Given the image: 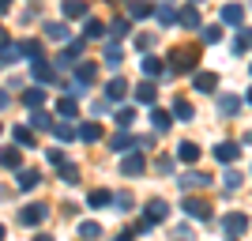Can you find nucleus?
<instances>
[{
	"label": "nucleus",
	"mask_w": 252,
	"mask_h": 241,
	"mask_svg": "<svg viewBox=\"0 0 252 241\" xmlns=\"http://www.w3.org/2000/svg\"><path fill=\"white\" fill-rule=\"evenodd\" d=\"M158 19H162V23H173V8H169V4H162V8H158Z\"/></svg>",
	"instance_id": "cd10ccee"
},
{
	"label": "nucleus",
	"mask_w": 252,
	"mask_h": 241,
	"mask_svg": "<svg viewBox=\"0 0 252 241\" xmlns=\"http://www.w3.org/2000/svg\"><path fill=\"white\" fill-rule=\"evenodd\" d=\"M15 139H19V143H27V147L34 143V136H31V132H27V128H15Z\"/></svg>",
	"instance_id": "c756f323"
},
{
	"label": "nucleus",
	"mask_w": 252,
	"mask_h": 241,
	"mask_svg": "<svg viewBox=\"0 0 252 241\" xmlns=\"http://www.w3.org/2000/svg\"><path fill=\"white\" fill-rule=\"evenodd\" d=\"M185 211H189L192 219H211V211H207L203 200H185Z\"/></svg>",
	"instance_id": "7ed1b4c3"
},
{
	"label": "nucleus",
	"mask_w": 252,
	"mask_h": 241,
	"mask_svg": "<svg viewBox=\"0 0 252 241\" xmlns=\"http://www.w3.org/2000/svg\"><path fill=\"white\" fill-rule=\"evenodd\" d=\"M196 68V49H173V72H192Z\"/></svg>",
	"instance_id": "f257e3e1"
},
{
	"label": "nucleus",
	"mask_w": 252,
	"mask_h": 241,
	"mask_svg": "<svg viewBox=\"0 0 252 241\" xmlns=\"http://www.w3.org/2000/svg\"><path fill=\"white\" fill-rule=\"evenodd\" d=\"M91 204H94V207L98 204H109V192H91Z\"/></svg>",
	"instance_id": "473e14b6"
},
{
	"label": "nucleus",
	"mask_w": 252,
	"mask_h": 241,
	"mask_svg": "<svg viewBox=\"0 0 252 241\" xmlns=\"http://www.w3.org/2000/svg\"><path fill=\"white\" fill-rule=\"evenodd\" d=\"M4 105H8V98H4V95H0V109H4Z\"/></svg>",
	"instance_id": "72a5a7b5"
},
{
	"label": "nucleus",
	"mask_w": 252,
	"mask_h": 241,
	"mask_svg": "<svg viewBox=\"0 0 252 241\" xmlns=\"http://www.w3.org/2000/svg\"><path fill=\"white\" fill-rule=\"evenodd\" d=\"M249 102H252V91H249Z\"/></svg>",
	"instance_id": "e433bc0d"
},
{
	"label": "nucleus",
	"mask_w": 252,
	"mask_h": 241,
	"mask_svg": "<svg viewBox=\"0 0 252 241\" xmlns=\"http://www.w3.org/2000/svg\"><path fill=\"white\" fill-rule=\"evenodd\" d=\"M222 19H226V23H241V19H245V11L237 8V4H226V8H222Z\"/></svg>",
	"instance_id": "9d476101"
},
{
	"label": "nucleus",
	"mask_w": 252,
	"mask_h": 241,
	"mask_svg": "<svg viewBox=\"0 0 252 241\" xmlns=\"http://www.w3.org/2000/svg\"><path fill=\"white\" fill-rule=\"evenodd\" d=\"M98 234H102V226H98V222H83V226H79V238H98Z\"/></svg>",
	"instance_id": "2eb2a0df"
},
{
	"label": "nucleus",
	"mask_w": 252,
	"mask_h": 241,
	"mask_svg": "<svg viewBox=\"0 0 252 241\" xmlns=\"http://www.w3.org/2000/svg\"><path fill=\"white\" fill-rule=\"evenodd\" d=\"M125 91H128V87H125V79H113V83H109V98H121Z\"/></svg>",
	"instance_id": "5701e85b"
},
{
	"label": "nucleus",
	"mask_w": 252,
	"mask_h": 241,
	"mask_svg": "<svg viewBox=\"0 0 252 241\" xmlns=\"http://www.w3.org/2000/svg\"><path fill=\"white\" fill-rule=\"evenodd\" d=\"M162 72V64L155 61V57H147V61H143V75H158Z\"/></svg>",
	"instance_id": "412c9836"
},
{
	"label": "nucleus",
	"mask_w": 252,
	"mask_h": 241,
	"mask_svg": "<svg viewBox=\"0 0 252 241\" xmlns=\"http://www.w3.org/2000/svg\"><path fill=\"white\" fill-rule=\"evenodd\" d=\"M57 109H61L64 117H72V113H75V102H68V98H61V102H57Z\"/></svg>",
	"instance_id": "a878e982"
},
{
	"label": "nucleus",
	"mask_w": 252,
	"mask_h": 241,
	"mask_svg": "<svg viewBox=\"0 0 252 241\" xmlns=\"http://www.w3.org/2000/svg\"><path fill=\"white\" fill-rule=\"evenodd\" d=\"M125 173H139V170H143V155H132V158H125Z\"/></svg>",
	"instance_id": "ddd939ff"
},
{
	"label": "nucleus",
	"mask_w": 252,
	"mask_h": 241,
	"mask_svg": "<svg viewBox=\"0 0 252 241\" xmlns=\"http://www.w3.org/2000/svg\"><path fill=\"white\" fill-rule=\"evenodd\" d=\"M203 185H207L203 173H185V177H181V189H203Z\"/></svg>",
	"instance_id": "0eeeda50"
},
{
	"label": "nucleus",
	"mask_w": 252,
	"mask_h": 241,
	"mask_svg": "<svg viewBox=\"0 0 252 241\" xmlns=\"http://www.w3.org/2000/svg\"><path fill=\"white\" fill-rule=\"evenodd\" d=\"M215 158H219V162H233V158H237V143H219L215 147Z\"/></svg>",
	"instance_id": "39448f33"
},
{
	"label": "nucleus",
	"mask_w": 252,
	"mask_h": 241,
	"mask_svg": "<svg viewBox=\"0 0 252 241\" xmlns=\"http://www.w3.org/2000/svg\"><path fill=\"white\" fill-rule=\"evenodd\" d=\"M173 113H177V117H185V121H189V117H192V105H189V102H173Z\"/></svg>",
	"instance_id": "393cba45"
},
{
	"label": "nucleus",
	"mask_w": 252,
	"mask_h": 241,
	"mask_svg": "<svg viewBox=\"0 0 252 241\" xmlns=\"http://www.w3.org/2000/svg\"><path fill=\"white\" fill-rule=\"evenodd\" d=\"M49 38L64 42V38H68V27H64V23H49Z\"/></svg>",
	"instance_id": "a211bd4d"
},
{
	"label": "nucleus",
	"mask_w": 252,
	"mask_h": 241,
	"mask_svg": "<svg viewBox=\"0 0 252 241\" xmlns=\"http://www.w3.org/2000/svg\"><path fill=\"white\" fill-rule=\"evenodd\" d=\"M136 98H139V102H155V83H143L136 91Z\"/></svg>",
	"instance_id": "6ab92c4d"
},
{
	"label": "nucleus",
	"mask_w": 252,
	"mask_h": 241,
	"mask_svg": "<svg viewBox=\"0 0 252 241\" xmlns=\"http://www.w3.org/2000/svg\"><path fill=\"white\" fill-rule=\"evenodd\" d=\"M64 11H68V15H83L87 4H83V0H64Z\"/></svg>",
	"instance_id": "dca6fc26"
},
{
	"label": "nucleus",
	"mask_w": 252,
	"mask_h": 241,
	"mask_svg": "<svg viewBox=\"0 0 252 241\" xmlns=\"http://www.w3.org/2000/svg\"><path fill=\"white\" fill-rule=\"evenodd\" d=\"M0 238H4V226H0Z\"/></svg>",
	"instance_id": "c9c22d12"
},
{
	"label": "nucleus",
	"mask_w": 252,
	"mask_h": 241,
	"mask_svg": "<svg viewBox=\"0 0 252 241\" xmlns=\"http://www.w3.org/2000/svg\"><path fill=\"white\" fill-rule=\"evenodd\" d=\"M219 38H222V31H219V27H207V31H203V42H207V45H215Z\"/></svg>",
	"instance_id": "b1692460"
},
{
	"label": "nucleus",
	"mask_w": 252,
	"mask_h": 241,
	"mask_svg": "<svg viewBox=\"0 0 252 241\" xmlns=\"http://www.w3.org/2000/svg\"><path fill=\"white\" fill-rule=\"evenodd\" d=\"M87 34H91V38H98V34H102V23H98V19H87Z\"/></svg>",
	"instance_id": "c85d7f7f"
},
{
	"label": "nucleus",
	"mask_w": 252,
	"mask_h": 241,
	"mask_svg": "<svg viewBox=\"0 0 252 241\" xmlns=\"http://www.w3.org/2000/svg\"><path fill=\"white\" fill-rule=\"evenodd\" d=\"M215 87H219V75H215V72H200V75H196V91L207 95V91H215Z\"/></svg>",
	"instance_id": "20e7f679"
},
{
	"label": "nucleus",
	"mask_w": 252,
	"mask_h": 241,
	"mask_svg": "<svg viewBox=\"0 0 252 241\" xmlns=\"http://www.w3.org/2000/svg\"><path fill=\"white\" fill-rule=\"evenodd\" d=\"M177 19L185 23V27H200V15H196V8H185V11H177Z\"/></svg>",
	"instance_id": "f8f14e48"
},
{
	"label": "nucleus",
	"mask_w": 252,
	"mask_h": 241,
	"mask_svg": "<svg viewBox=\"0 0 252 241\" xmlns=\"http://www.w3.org/2000/svg\"><path fill=\"white\" fill-rule=\"evenodd\" d=\"M34 185H38V173H34V170L19 173V189H23V192H27V189H34Z\"/></svg>",
	"instance_id": "4468645a"
},
{
	"label": "nucleus",
	"mask_w": 252,
	"mask_h": 241,
	"mask_svg": "<svg viewBox=\"0 0 252 241\" xmlns=\"http://www.w3.org/2000/svg\"><path fill=\"white\" fill-rule=\"evenodd\" d=\"M177 155L185 158V162H196V158H200V147H196V143H181V147H177Z\"/></svg>",
	"instance_id": "9b49d317"
},
{
	"label": "nucleus",
	"mask_w": 252,
	"mask_h": 241,
	"mask_svg": "<svg viewBox=\"0 0 252 241\" xmlns=\"http://www.w3.org/2000/svg\"><path fill=\"white\" fill-rule=\"evenodd\" d=\"M237 185H241V173H237V170H230V173H226V189H237Z\"/></svg>",
	"instance_id": "bb28decb"
},
{
	"label": "nucleus",
	"mask_w": 252,
	"mask_h": 241,
	"mask_svg": "<svg viewBox=\"0 0 252 241\" xmlns=\"http://www.w3.org/2000/svg\"><path fill=\"white\" fill-rule=\"evenodd\" d=\"M252 49V31H241L233 38V53H249Z\"/></svg>",
	"instance_id": "423d86ee"
},
{
	"label": "nucleus",
	"mask_w": 252,
	"mask_h": 241,
	"mask_svg": "<svg viewBox=\"0 0 252 241\" xmlns=\"http://www.w3.org/2000/svg\"><path fill=\"white\" fill-rule=\"evenodd\" d=\"M105 64H109V68H117V64H121V49H113V45H109V49H105Z\"/></svg>",
	"instance_id": "4be33fe9"
},
{
	"label": "nucleus",
	"mask_w": 252,
	"mask_h": 241,
	"mask_svg": "<svg viewBox=\"0 0 252 241\" xmlns=\"http://www.w3.org/2000/svg\"><path fill=\"white\" fill-rule=\"evenodd\" d=\"M219 109H222V113H226V117H230V113H237V109H241V98H233V95L219 98Z\"/></svg>",
	"instance_id": "6e6552de"
},
{
	"label": "nucleus",
	"mask_w": 252,
	"mask_h": 241,
	"mask_svg": "<svg viewBox=\"0 0 252 241\" xmlns=\"http://www.w3.org/2000/svg\"><path fill=\"white\" fill-rule=\"evenodd\" d=\"M79 136H83V139H98V136H102V132H98V125H87L83 132H79Z\"/></svg>",
	"instance_id": "7c9ffc66"
},
{
	"label": "nucleus",
	"mask_w": 252,
	"mask_h": 241,
	"mask_svg": "<svg viewBox=\"0 0 252 241\" xmlns=\"http://www.w3.org/2000/svg\"><path fill=\"white\" fill-rule=\"evenodd\" d=\"M4 42H8V38H4V31H0V45H4Z\"/></svg>",
	"instance_id": "f704fd0d"
},
{
	"label": "nucleus",
	"mask_w": 252,
	"mask_h": 241,
	"mask_svg": "<svg viewBox=\"0 0 252 241\" xmlns=\"http://www.w3.org/2000/svg\"><path fill=\"white\" fill-rule=\"evenodd\" d=\"M0 166L15 170V166H19V151H4V155H0Z\"/></svg>",
	"instance_id": "f3484780"
},
{
	"label": "nucleus",
	"mask_w": 252,
	"mask_h": 241,
	"mask_svg": "<svg viewBox=\"0 0 252 241\" xmlns=\"http://www.w3.org/2000/svg\"><path fill=\"white\" fill-rule=\"evenodd\" d=\"M23 102H27V105H42L45 95H42V91H27V95H23Z\"/></svg>",
	"instance_id": "aec40b11"
},
{
	"label": "nucleus",
	"mask_w": 252,
	"mask_h": 241,
	"mask_svg": "<svg viewBox=\"0 0 252 241\" xmlns=\"http://www.w3.org/2000/svg\"><path fill=\"white\" fill-rule=\"evenodd\" d=\"M42 219H45V207H42V204H31L27 211H19V222H23V226H38Z\"/></svg>",
	"instance_id": "f03ea898"
},
{
	"label": "nucleus",
	"mask_w": 252,
	"mask_h": 241,
	"mask_svg": "<svg viewBox=\"0 0 252 241\" xmlns=\"http://www.w3.org/2000/svg\"><path fill=\"white\" fill-rule=\"evenodd\" d=\"M245 226H249L245 215H230V219H226V230H230V234H245Z\"/></svg>",
	"instance_id": "1a4fd4ad"
},
{
	"label": "nucleus",
	"mask_w": 252,
	"mask_h": 241,
	"mask_svg": "<svg viewBox=\"0 0 252 241\" xmlns=\"http://www.w3.org/2000/svg\"><path fill=\"white\" fill-rule=\"evenodd\" d=\"M113 34H117V38H125V34H128V23L117 19V23H113Z\"/></svg>",
	"instance_id": "2f4dec72"
}]
</instances>
